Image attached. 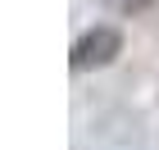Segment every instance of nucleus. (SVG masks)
<instances>
[{"mask_svg": "<svg viewBox=\"0 0 159 150\" xmlns=\"http://www.w3.org/2000/svg\"><path fill=\"white\" fill-rule=\"evenodd\" d=\"M123 55V32L118 27H109V23H100V27H91V32H82V37L73 41V68L77 73H86V68H105V64H114Z\"/></svg>", "mask_w": 159, "mask_h": 150, "instance_id": "1", "label": "nucleus"}, {"mask_svg": "<svg viewBox=\"0 0 159 150\" xmlns=\"http://www.w3.org/2000/svg\"><path fill=\"white\" fill-rule=\"evenodd\" d=\"M123 5H127V14H141V9L150 5V0H123Z\"/></svg>", "mask_w": 159, "mask_h": 150, "instance_id": "2", "label": "nucleus"}]
</instances>
